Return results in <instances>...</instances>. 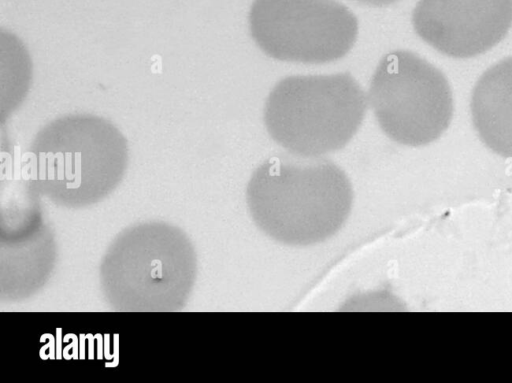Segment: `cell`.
Wrapping results in <instances>:
<instances>
[{
    "label": "cell",
    "mask_w": 512,
    "mask_h": 383,
    "mask_svg": "<svg viewBox=\"0 0 512 383\" xmlns=\"http://www.w3.org/2000/svg\"><path fill=\"white\" fill-rule=\"evenodd\" d=\"M246 199L263 233L286 245L308 246L341 229L352 209L353 189L346 173L331 161L272 157L251 175Z\"/></svg>",
    "instance_id": "cell-1"
},
{
    "label": "cell",
    "mask_w": 512,
    "mask_h": 383,
    "mask_svg": "<svg viewBox=\"0 0 512 383\" xmlns=\"http://www.w3.org/2000/svg\"><path fill=\"white\" fill-rule=\"evenodd\" d=\"M363 90L348 73L281 79L264 106L271 138L290 153L317 158L343 148L362 124Z\"/></svg>",
    "instance_id": "cell-2"
},
{
    "label": "cell",
    "mask_w": 512,
    "mask_h": 383,
    "mask_svg": "<svg viewBox=\"0 0 512 383\" xmlns=\"http://www.w3.org/2000/svg\"><path fill=\"white\" fill-rule=\"evenodd\" d=\"M368 96L382 131L407 146L435 141L447 130L453 116L447 78L411 51H392L380 60Z\"/></svg>",
    "instance_id": "cell-3"
},
{
    "label": "cell",
    "mask_w": 512,
    "mask_h": 383,
    "mask_svg": "<svg viewBox=\"0 0 512 383\" xmlns=\"http://www.w3.org/2000/svg\"><path fill=\"white\" fill-rule=\"evenodd\" d=\"M249 30L257 46L274 59L322 64L350 51L358 21L335 0H254Z\"/></svg>",
    "instance_id": "cell-4"
},
{
    "label": "cell",
    "mask_w": 512,
    "mask_h": 383,
    "mask_svg": "<svg viewBox=\"0 0 512 383\" xmlns=\"http://www.w3.org/2000/svg\"><path fill=\"white\" fill-rule=\"evenodd\" d=\"M416 34L440 53L469 58L498 44L512 27V0H419Z\"/></svg>",
    "instance_id": "cell-5"
},
{
    "label": "cell",
    "mask_w": 512,
    "mask_h": 383,
    "mask_svg": "<svg viewBox=\"0 0 512 383\" xmlns=\"http://www.w3.org/2000/svg\"><path fill=\"white\" fill-rule=\"evenodd\" d=\"M470 108L481 141L500 156L512 158V56L493 64L480 76Z\"/></svg>",
    "instance_id": "cell-6"
},
{
    "label": "cell",
    "mask_w": 512,
    "mask_h": 383,
    "mask_svg": "<svg viewBox=\"0 0 512 383\" xmlns=\"http://www.w3.org/2000/svg\"><path fill=\"white\" fill-rule=\"evenodd\" d=\"M73 339V341L66 347H64L62 353L63 357L66 360H69L71 358L77 359L78 358V338L73 333H68L63 337V342H67L69 339Z\"/></svg>",
    "instance_id": "cell-7"
},
{
    "label": "cell",
    "mask_w": 512,
    "mask_h": 383,
    "mask_svg": "<svg viewBox=\"0 0 512 383\" xmlns=\"http://www.w3.org/2000/svg\"><path fill=\"white\" fill-rule=\"evenodd\" d=\"M50 338V342L45 344L39 351V356L46 360L48 358L55 359L54 351H55V338L52 334L46 333Z\"/></svg>",
    "instance_id": "cell-8"
},
{
    "label": "cell",
    "mask_w": 512,
    "mask_h": 383,
    "mask_svg": "<svg viewBox=\"0 0 512 383\" xmlns=\"http://www.w3.org/2000/svg\"><path fill=\"white\" fill-rule=\"evenodd\" d=\"M114 361L109 363L107 362L105 364L106 367H115L119 364V335L116 333L114 334Z\"/></svg>",
    "instance_id": "cell-9"
},
{
    "label": "cell",
    "mask_w": 512,
    "mask_h": 383,
    "mask_svg": "<svg viewBox=\"0 0 512 383\" xmlns=\"http://www.w3.org/2000/svg\"><path fill=\"white\" fill-rule=\"evenodd\" d=\"M357 1L365 3V4H369V5H374V6H384V5L392 4L398 0H357Z\"/></svg>",
    "instance_id": "cell-10"
},
{
    "label": "cell",
    "mask_w": 512,
    "mask_h": 383,
    "mask_svg": "<svg viewBox=\"0 0 512 383\" xmlns=\"http://www.w3.org/2000/svg\"><path fill=\"white\" fill-rule=\"evenodd\" d=\"M94 338L97 339V358H103V336L100 333L94 335Z\"/></svg>",
    "instance_id": "cell-11"
},
{
    "label": "cell",
    "mask_w": 512,
    "mask_h": 383,
    "mask_svg": "<svg viewBox=\"0 0 512 383\" xmlns=\"http://www.w3.org/2000/svg\"><path fill=\"white\" fill-rule=\"evenodd\" d=\"M86 339H88V341H89V350H88L89 355H88V357H89V359H93L94 358V355H93V352H94V349H93L94 345L93 344H94V342L93 341H94L95 338H94V336L91 333H88V334H86Z\"/></svg>",
    "instance_id": "cell-12"
},
{
    "label": "cell",
    "mask_w": 512,
    "mask_h": 383,
    "mask_svg": "<svg viewBox=\"0 0 512 383\" xmlns=\"http://www.w3.org/2000/svg\"><path fill=\"white\" fill-rule=\"evenodd\" d=\"M86 338V335L85 334H80V337H79V352H80V358L81 359H84L85 358V344H84V340Z\"/></svg>",
    "instance_id": "cell-13"
},
{
    "label": "cell",
    "mask_w": 512,
    "mask_h": 383,
    "mask_svg": "<svg viewBox=\"0 0 512 383\" xmlns=\"http://www.w3.org/2000/svg\"><path fill=\"white\" fill-rule=\"evenodd\" d=\"M104 356L107 360H110L114 358L113 354H109V334H105V350H104Z\"/></svg>",
    "instance_id": "cell-14"
},
{
    "label": "cell",
    "mask_w": 512,
    "mask_h": 383,
    "mask_svg": "<svg viewBox=\"0 0 512 383\" xmlns=\"http://www.w3.org/2000/svg\"><path fill=\"white\" fill-rule=\"evenodd\" d=\"M57 355H56V358L57 359H61V328H58L57 329Z\"/></svg>",
    "instance_id": "cell-15"
}]
</instances>
